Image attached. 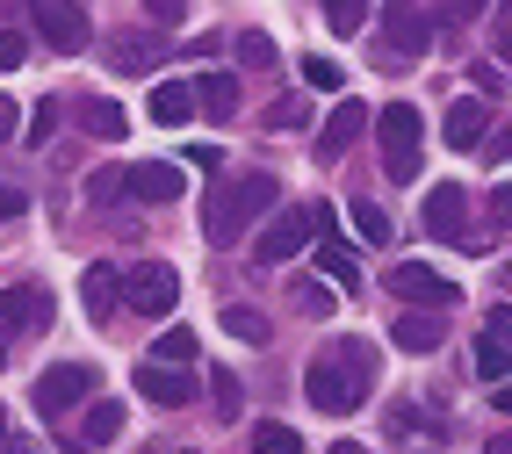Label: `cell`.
I'll list each match as a JSON object with an SVG mask.
<instances>
[{"label": "cell", "mask_w": 512, "mask_h": 454, "mask_svg": "<svg viewBox=\"0 0 512 454\" xmlns=\"http://www.w3.org/2000/svg\"><path fill=\"white\" fill-rule=\"evenodd\" d=\"M22 209H29V202H22V188H0V217H22Z\"/></svg>", "instance_id": "obj_39"}, {"label": "cell", "mask_w": 512, "mask_h": 454, "mask_svg": "<svg viewBox=\"0 0 512 454\" xmlns=\"http://www.w3.org/2000/svg\"><path fill=\"white\" fill-rule=\"evenodd\" d=\"M383 44H390V58H419L433 44V22L412 8V0H390L383 8Z\"/></svg>", "instance_id": "obj_10"}, {"label": "cell", "mask_w": 512, "mask_h": 454, "mask_svg": "<svg viewBox=\"0 0 512 454\" xmlns=\"http://www.w3.org/2000/svg\"><path fill=\"white\" fill-rule=\"evenodd\" d=\"M231 51H238V65H275V37L267 29H238Z\"/></svg>", "instance_id": "obj_28"}, {"label": "cell", "mask_w": 512, "mask_h": 454, "mask_svg": "<svg viewBox=\"0 0 512 454\" xmlns=\"http://www.w3.org/2000/svg\"><path fill=\"white\" fill-rule=\"evenodd\" d=\"M166 51H174V44H159V29H123V37H109V65H116V73H152Z\"/></svg>", "instance_id": "obj_13"}, {"label": "cell", "mask_w": 512, "mask_h": 454, "mask_svg": "<svg viewBox=\"0 0 512 454\" xmlns=\"http://www.w3.org/2000/svg\"><path fill=\"white\" fill-rule=\"evenodd\" d=\"M181 159H188L195 173H210V181H217V173H224V152H217V145H188Z\"/></svg>", "instance_id": "obj_35"}, {"label": "cell", "mask_w": 512, "mask_h": 454, "mask_svg": "<svg viewBox=\"0 0 512 454\" xmlns=\"http://www.w3.org/2000/svg\"><path fill=\"white\" fill-rule=\"evenodd\" d=\"M0 368H8V346H0Z\"/></svg>", "instance_id": "obj_46"}, {"label": "cell", "mask_w": 512, "mask_h": 454, "mask_svg": "<svg viewBox=\"0 0 512 454\" xmlns=\"http://www.w3.org/2000/svg\"><path fill=\"white\" fill-rule=\"evenodd\" d=\"M368 130V109L361 101H339V109L325 116V130H318V159H347V145Z\"/></svg>", "instance_id": "obj_18"}, {"label": "cell", "mask_w": 512, "mask_h": 454, "mask_svg": "<svg viewBox=\"0 0 512 454\" xmlns=\"http://www.w3.org/2000/svg\"><path fill=\"white\" fill-rule=\"evenodd\" d=\"M0 440H8V411H0Z\"/></svg>", "instance_id": "obj_45"}, {"label": "cell", "mask_w": 512, "mask_h": 454, "mask_svg": "<svg viewBox=\"0 0 512 454\" xmlns=\"http://www.w3.org/2000/svg\"><path fill=\"white\" fill-rule=\"evenodd\" d=\"M188 361H195V332H166L152 346V368H188Z\"/></svg>", "instance_id": "obj_29"}, {"label": "cell", "mask_w": 512, "mask_h": 454, "mask_svg": "<svg viewBox=\"0 0 512 454\" xmlns=\"http://www.w3.org/2000/svg\"><path fill=\"white\" fill-rule=\"evenodd\" d=\"M505 303L491 310V318H484V332H476V375H484L491 382V390H505V375H512V346H505Z\"/></svg>", "instance_id": "obj_11"}, {"label": "cell", "mask_w": 512, "mask_h": 454, "mask_svg": "<svg viewBox=\"0 0 512 454\" xmlns=\"http://www.w3.org/2000/svg\"><path fill=\"white\" fill-rule=\"evenodd\" d=\"M303 87H318V94H339V87H347V73H339L332 58H303Z\"/></svg>", "instance_id": "obj_30"}, {"label": "cell", "mask_w": 512, "mask_h": 454, "mask_svg": "<svg viewBox=\"0 0 512 454\" xmlns=\"http://www.w3.org/2000/svg\"><path fill=\"white\" fill-rule=\"evenodd\" d=\"M210 390H217V411L238 418V375H231V368H210Z\"/></svg>", "instance_id": "obj_33"}, {"label": "cell", "mask_w": 512, "mask_h": 454, "mask_svg": "<svg viewBox=\"0 0 512 454\" xmlns=\"http://www.w3.org/2000/svg\"><path fill=\"white\" fill-rule=\"evenodd\" d=\"M94 390H101V382H94V368H80V361H58V368H44V382H37V411H44V418H65V411H80Z\"/></svg>", "instance_id": "obj_7"}, {"label": "cell", "mask_w": 512, "mask_h": 454, "mask_svg": "<svg viewBox=\"0 0 512 454\" xmlns=\"http://www.w3.org/2000/svg\"><path fill=\"white\" fill-rule=\"evenodd\" d=\"M188 116H195L188 80H159V87H152V123H188Z\"/></svg>", "instance_id": "obj_22"}, {"label": "cell", "mask_w": 512, "mask_h": 454, "mask_svg": "<svg viewBox=\"0 0 512 454\" xmlns=\"http://www.w3.org/2000/svg\"><path fill=\"white\" fill-rule=\"evenodd\" d=\"M296 303L311 310V318H332V310H339V289H318V282H311V289H296Z\"/></svg>", "instance_id": "obj_34"}, {"label": "cell", "mask_w": 512, "mask_h": 454, "mask_svg": "<svg viewBox=\"0 0 512 454\" xmlns=\"http://www.w3.org/2000/svg\"><path fill=\"white\" fill-rule=\"evenodd\" d=\"M145 15H152V22H181L188 0H145Z\"/></svg>", "instance_id": "obj_37"}, {"label": "cell", "mask_w": 512, "mask_h": 454, "mask_svg": "<svg viewBox=\"0 0 512 454\" xmlns=\"http://www.w3.org/2000/svg\"><path fill=\"white\" fill-rule=\"evenodd\" d=\"M390 339L404 346V354H433V346L448 339V332H440V318H433V310H404V318L390 325Z\"/></svg>", "instance_id": "obj_19"}, {"label": "cell", "mask_w": 512, "mask_h": 454, "mask_svg": "<svg viewBox=\"0 0 512 454\" xmlns=\"http://www.w3.org/2000/svg\"><path fill=\"white\" fill-rule=\"evenodd\" d=\"M303 123V101H275V130H296Z\"/></svg>", "instance_id": "obj_38"}, {"label": "cell", "mask_w": 512, "mask_h": 454, "mask_svg": "<svg viewBox=\"0 0 512 454\" xmlns=\"http://www.w3.org/2000/svg\"><path fill=\"white\" fill-rule=\"evenodd\" d=\"M484 454H512V447H505V440H491V447H484Z\"/></svg>", "instance_id": "obj_44"}, {"label": "cell", "mask_w": 512, "mask_h": 454, "mask_svg": "<svg viewBox=\"0 0 512 454\" xmlns=\"http://www.w3.org/2000/svg\"><path fill=\"white\" fill-rule=\"evenodd\" d=\"M253 454H303V433L282 426V418H260V426H253Z\"/></svg>", "instance_id": "obj_25"}, {"label": "cell", "mask_w": 512, "mask_h": 454, "mask_svg": "<svg viewBox=\"0 0 512 454\" xmlns=\"http://www.w3.org/2000/svg\"><path fill=\"white\" fill-rule=\"evenodd\" d=\"M318 267H325V274H339V289H361V274H354V253H347V246H325V253H318Z\"/></svg>", "instance_id": "obj_31"}, {"label": "cell", "mask_w": 512, "mask_h": 454, "mask_svg": "<svg viewBox=\"0 0 512 454\" xmlns=\"http://www.w3.org/2000/svg\"><path fill=\"white\" fill-rule=\"evenodd\" d=\"M80 303H87V318H109V310H116V267L109 260H94L80 274Z\"/></svg>", "instance_id": "obj_21"}, {"label": "cell", "mask_w": 512, "mask_h": 454, "mask_svg": "<svg viewBox=\"0 0 512 454\" xmlns=\"http://www.w3.org/2000/svg\"><path fill=\"white\" fill-rule=\"evenodd\" d=\"M116 296L130 310H145V318H166V310L181 303V274L166 260H138V267H116Z\"/></svg>", "instance_id": "obj_3"}, {"label": "cell", "mask_w": 512, "mask_h": 454, "mask_svg": "<svg viewBox=\"0 0 512 454\" xmlns=\"http://www.w3.org/2000/svg\"><path fill=\"white\" fill-rule=\"evenodd\" d=\"M375 390V354L361 339H332L311 354V368H303V397H311L325 418H354Z\"/></svg>", "instance_id": "obj_1"}, {"label": "cell", "mask_w": 512, "mask_h": 454, "mask_svg": "<svg viewBox=\"0 0 512 454\" xmlns=\"http://www.w3.org/2000/svg\"><path fill=\"white\" fill-rule=\"evenodd\" d=\"M448 15H455V22H469V15H484V0H455Z\"/></svg>", "instance_id": "obj_41"}, {"label": "cell", "mask_w": 512, "mask_h": 454, "mask_svg": "<svg viewBox=\"0 0 512 454\" xmlns=\"http://www.w3.org/2000/svg\"><path fill=\"white\" fill-rule=\"evenodd\" d=\"M138 390H145V404H159V411H181V404H195L202 382H195L188 368H152V361H138Z\"/></svg>", "instance_id": "obj_12"}, {"label": "cell", "mask_w": 512, "mask_h": 454, "mask_svg": "<svg viewBox=\"0 0 512 454\" xmlns=\"http://www.w3.org/2000/svg\"><path fill=\"white\" fill-rule=\"evenodd\" d=\"M275 202H282V181H275L267 166L238 173V181H217L210 195H202V238H210V246L224 253V246H238V238H246Z\"/></svg>", "instance_id": "obj_2"}, {"label": "cell", "mask_w": 512, "mask_h": 454, "mask_svg": "<svg viewBox=\"0 0 512 454\" xmlns=\"http://www.w3.org/2000/svg\"><path fill=\"white\" fill-rule=\"evenodd\" d=\"M29 22L51 51H87V8L80 0H29Z\"/></svg>", "instance_id": "obj_8"}, {"label": "cell", "mask_w": 512, "mask_h": 454, "mask_svg": "<svg viewBox=\"0 0 512 454\" xmlns=\"http://www.w3.org/2000/svg\"><path fill=\"white\" fill-rule=\"evenodd\" d=\"M188 94H195V109L210 116V123H231L238 109H246V87H238V73H202Z\"/></svg>", "instance_id": "obj_14"}, {"label": "cell", "mask_w": 512, "mask_h": 454, "mask_svg": "<svg viewBox=\"0 0 512 454\" xmlns=\"http://www.w3.org/2000/svg\"><path fill=\"white\" fill-rule=\"evenodd\" d=\"M80 130H87V137H101V145H116V137L130 130V116L116 109V101H101V94H87V101H80Z\"/></svg>", "instance_id": "obj_20"}, {"label": "cell", "mask_w": 512, "mask_h": 454, "mask_svg": "<svg viewBox=\"0 0 512 454\" xmlns=\"http://www.w3.org/2000/svg\"><path fill=\"white\" fill-rule=\"evenodd\" d=\"M0 454H37V447H29V440H15V433H8V440H0Z\"/></svg>", "instance_id": "obj_42"}, {"label": "cell", "mask_w": 512, "mask_h": 454, "mask_svg": "<svg viewBox=\"0 0 512 454\" xmlns=\"http://www.w3.org/2000/svg\"><path fill=\"white\" fill-rule=\"evenodd\" d=\"M123 433V404H109V397H101V404H87V418H80V440L87 447H101V440H116Z\"/></svg>", "instance_id": "obj_23"}, {"label": "cell", "mask_w": 512, "mask_h": 454, "mask_svg": "<svg viewBox=\"0 0 512 454\" xmlns=\"http://www.w3.org/2000/svg\"><path fill=\"white\" fill-rule=\"evenodd\" d=\"M491 116H498V109H491L484 94H462L455 109H448V145H455V152L484 145V137H491Z\"/></svg>", "instance_id": "obj_16"}, {"label": "cell", "mask_w": 512, "mask_h": 454, "mask_svg": "<svg viewBox=\"0 0 512 454\" xmlns=\"http://www.w3.org/2000/svg\"><path fill=\"white\" fill-rule=\"evenodd\" d=\"M51 130H58V109H51V101H37V116L22 123V137H29V152H37V145H51Z\"/></svg>", "instance_id": "obj_32"}, {"label": "cell", "mask_w": 512, "mask_h": 454, "mask_svg": "<svg viewBox=\"0 0 512 454\" xmlns=\"http://www.w3.org/2000/svg\"><path fill=\"white\" fill-rule=\"evenodd\" d=\"M325 22H332V37H361L368 0H325Z\"/></svg>", "instance_id": "obj_27"}, {"label": "cell", "mask_w": 512, "mask_h": 454, "mask_svg": "<svg viewBox=\"0 0 512 454\" xmlns=\"http://www.w3.org/2000/svg\"><path fill=\"white\" fill-rule=\"evenodd\" d=\"M44 325H51V289L44 282L0 289V332H44Z\"/></svg>", "instance_id": "obj_9"}, {"label": "cell", "mask_w": 512, "mask_h": 454, "mask_svg": "<svg viewBox=\"0 0 512 454\" xmlns=\"http://www.w3.org/2000/svg\"><path fill=\"white\" fill-rule=\"evenodd\" d=\"M462 209H469V195H462L455 181H440V188H426V209H419V217H426L433 238H462ZM462 246H469V238H462Z\"/></svg>", "instance_id": "obj_17"}, {"label": "cell", "mask_w": 512, "mask_h": 454, "mask_svg": "<svg viewBox=\"0 0 512 454\" xmlns=\"http://www.w3.org/2000/svg\"><path fill=\"white\" fill-rule=\"evenodd\" d=\"M325 454H368V447H361V440H339V447H325Z\"/></svg>", "instance_id": "obj_43"}, {"label": "cell", "mask_w": 512, "mask_h": 454, "mask_svg": "<svg viewBox=\"0 0 512 454\" xmlns=\"http://www.w3.org/2000/svg\"><path fill=\"white\" fill-rule=\"evenodd\" d=\"M311 238H318V202H289L282 217L253 238V260H260V267H289L303 246H311Z\"/></svg>", "instance_id": "obj_4"}, {"label": "cell", "mask_w": 512, "mask_h": 454, "mask_svg": "<svg viewBox=\"0 0 512 454\" xmlns=\"http://www.w3.org/2000/svg\"><path fill=\"white\" fill-rule=\"evenodd\" d=\"M224 332H231V339H246V346H267V339H275L253 303H224Z\"/></svg>", "instance_id": "obj_24"}, {"label": "cell", "mask_w": 512, "mask_h": 454, "mask_svg": "<svg viewBox=\"0 0 512 454\" xmlns=\"http://www.w3.org/2000/svg\"><path fill=\"white\" fill-rule=\"evenodd\" d=\"M383 166H390V181H419V109L412 101H383Z\"/></svg>", "instance_id": "obj_5"}, {"label": "cell", "mask_w": 512, "mask_h": 454, "mask_svg": "<svg viewBox=\"0 0 512 454\" xmlns=\"http://www.w3.org/2000/svg\"><path fill=\"white\" fill-rule=\"evenodd\" d=\"M390 289H397L404 303H412V310H433V318L462 303V289H455L440 267H426V260H404V267H390Z\"/></svg>", "instance_id": "obj_6"}, {"label": "cell", "mask_w": 512, "mask_h": 454, "mask_svg": "<svg viewBox=\"0 0 512 454\" xmlns=\"http://www.w3.org/2000/svg\"><path fill=\"white\" fill-rule=\"evenodd\" d=\"M354 231L368 238V246H390V217H383V202H368V195H354Z\"/></svg>", "instance_id": "obj_26"}, {"label": "cell", "mask_w": 512, "mask_h": 454, "mask_svg": "<svg viewBox=\"0 0 512 454\" xmlns=\"http://www.w3.org/2000/svg\"><path fill=\"white\" fill-rule=\"evenodd\" d=\"M15 137V101H0V145Z\"/></svg>", "instance_id": "obj_40"}, {"label": "cell", "mask_w": 512, "mask_h": 454, "mask_svg": "<svg viewBox=\"0 0 512 454\" xmlns=\"http://www.w3.org/2000/svg\"><path fill=\"white\" fill-rule=\"evenodd\" d=\"M123 188L138 195V202H174L181 195V166L174 159H138V166L123 173Z\"/></svg>", "instance_id": "obj_15"}, {"label": "cell", "mask_w": 512, "mask_h": 454, "mask_svg": "<svg viewBox=\"0 0 512 454\" xmlns=\"http://www.w3.org/2000/svg\"><path fill=\"white\" fill-rule=\"evenodd\" d=\"M22 58H29V37H15V29H0V73H15Z\"/></svg>", "instance_id": "obj_36"}]
</instances>
